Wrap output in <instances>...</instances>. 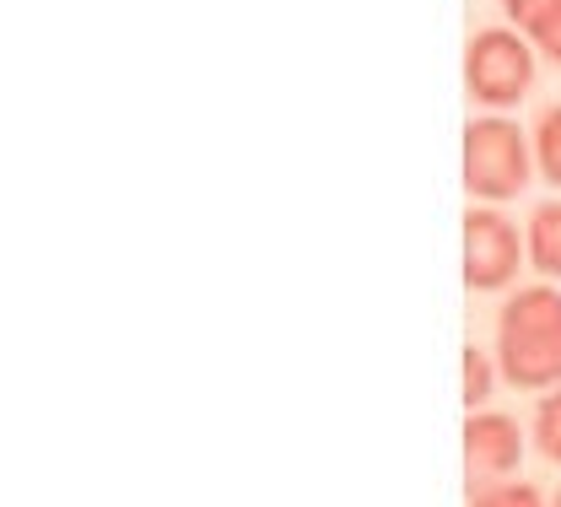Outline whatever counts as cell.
I'll return each instance as SVG.
<instances>
[{
  "label": "cell",
  "instance_id": "1",
  "mask_svg": "<svg viewBox=\"0 0 561 507\" xmlns=\"http://www.w3.org/2000/svg\"><path fill=\"white\" fill-rule=\"evenodd\" d=\"M496 367L513 389H561V291L524 287L496 324Z\"/></svg>",
  "mask_w": 561,
  "mask_h": 507
},
{
  "label": "cell",
  "instance_id": "2",
  "mask_svg": "<svg viewBox=\"0 0 561 507\" xmlns=\"http://www.w3.org/2000/svg\"><path fill=\"white\" fill-rule=\"evenodd\" d=\"M529 168H535L529 136H524L507 114L470 119V130H465V189H470L481 206L518 200V195L529 189Z\"/></svg>",
  "mask_w": 561,
  "mask_h": 507
},
{
  "label": "cell",
  "instance_id": "3",
  "mask_svg": "<svg viewBox=\"0 0 561 507\" xmlns=\"http://www.w3.org/2000/svg\"><path fill=\"white\" fill-rule=\"evenodd\" d=\"M465 87L491 114H507L513 103H524L535 87V38L518 33L513 22L481 27L465 49Z\"/></svg>",
  "mask_w": 561,
  "mask_h": 507
},
{
  "label": "cell",
  "instance_id": "4",
  "mask_svg": "<svg viewBox=\"0 0 561 507\" xmlns=\"http://www.w3.org/2000/svg\"><path fill=\"white\" fill-rule=\"evenodd\" d=\"M524 254H529V243L518 238V227L502 217V211L476 206V211L465 217V281H470V291L513 287Z\"/></svg>",
  "mask_w": 561,
  "mask_h": 507
},
{
  "label": "cell",
  "instance_id": "5",
  "mask_svg": "<svg viewBox=\"0 0 561 507\" xmlns=\"http://www.w3.org/2000/svg\"><path fill=\"white\" fill-rule=\"evenodd\" d=\"M465 459H470V470H476L481 481L513 475L518 459H524L518 422L502 416V411H470V422H465Z\"/></svg>",
  "mask_w": 561,
  "mask_h": 507
},
{
  "label": "cell",
  "instance_id": "6",
  "mask_svg": "<svg viewBox=\"0 0 561 507\" xmlns=\"http://www.w3.org/2000/svg\"><path fill=\"white\" fill-rule=\"evenodd\" d=\"M529 260L540 276H561V200L535 206L529 217Z\"/></svg>",
  "mask_w": 561,
  "mask_h": 507
},
{
  "label": "cell",
  "instance_id": "7",
  "mask_svg": "<svg viewBox=\"0 0 561 507\" xmlns=\"http://www.w3.org/2000/svg\"><path fill=\"white\" fill-rule=\"evenodd\" d=\"M535 162L551 184H561V103H551L535 125Z\"/></svg>",
  "mask_w": 561,
  "mask_h": 507
},
{
  "label": "cell",
  "instance_id": "8",
  "mask_svg": "<svg viewBox=\"0 0 561 507\" xmlns=\"http://www.w3.org/2000/svg\"><path fill=\"white\" fill-rule=\"evenodd\" d=\"M535 442H540V453L551 464H561V389H551L540 400V411H535Z\"/></svg>",
  "mask_w": 561,
  "mask_h": 507
},
{
  "label": "cell",
  "instance_id": "9",
  "mask_svg": "<svg viewBox=\"0 0 561 507\" xmlns=\"http://www.w3.org/2000/svg\"><path fill=\"white\" fill-rule=\"evenodd\" d=\"M496 372H502V367L491 362L486 352H476V346L465 352V405H486V400H491V383H496Z\"/></svg>",
  "mask_w": 561,
  "mask_h": 507
},
{
  "label": "cell",
  "instance_id": "10",
  "mask_svg": "<svg viewBox=\"0 0 561 507\" xmlns=\"http://www.w3.org/2000/svg\"><path fill=\"white\" fill-rule=\"evenodd\" d=\"M502 11H507V22H513L518 33L535 38V33L561 11V0H502Z\"/></svg>",
  "mask_w": 561,
  "mask_h": 507
},
{
  "label": "cell",
  "instance_id": "11",
  "mask_svg": "<svg viewBox=\"0 0 561 507\" xmlns=\"http://www.w3.org/2000/svg\"><path fill=\"white\" fill-rule=\"evenodd\" d=\"M470 507H540V492L535 486H491V492H476Z\"/></svg>",
  "mask_w": 561,
  "mask_h": 507
},
{
  "label": "cell",
  "instance_id": "12",
  "mask_svg": "<svg viewBox=\"0 0 561 507\" xmlns=\"http://www.w3.org/2000/svg\"><path fill=\"white\" fill-rule=\"evenodd\" d=\"M535 49H540L546 60H557V66H561V11L546 22V27H540V33H535Z\"/></svg>",
  "mask_w": 561,
  "mask_h": 507
},
{
  "label": "cell",
  "instance_id": "13",
  "mask_svg": "<svg viewBox=\"0 0 561 507\" xmlns=\"http://www.w3.org/2000/svg\"><path fill=\"white\" fill-rule=\"evenodd\" d=\"M551 507H561V492H557V503H551Z\"/></svg>",
  "mask_w": 561,
  "mask_h": 507
}]
</instances>
